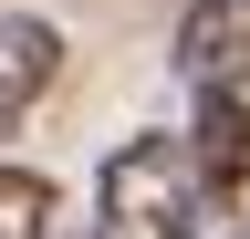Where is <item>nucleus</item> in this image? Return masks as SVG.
Listing matches in <instances>:
<instances>
[{"label": "nucleus", "mask_w": 250, "mask_h": 239, "mask_svg": "<svg viewBox=\"0 0 250 239\" xmlns=\"http://www.w3.org/2000/svg\"><path fill=\"white\" fill-rule=\"evenodd\" d=\"M94 208H104V239H208L219 229L198 166H188V135H125L94 177Z\"/></svg>", "instance_id": "nucleus-1"}, {"label": "nucleus", "mask_w": 250, "mask_h": 239, "mask_svg": "<svg viewBox=\"0 0 250 239\" xmlns=\"http://www.w3.org/2000/svg\"><path fill=\"white\" fill-rule=\"evenodd\" d=\"M177 73L198 94L250 83V0H188L177 11Z\"/></svg>", "instance_id": "nucleus-2"}, {"label": "nucleus", "mask_w": 250, "mask_h": 239, "mask_svg": "<svg viewBox=\"0 0 250 239\" xmlns=\"http://www.w3.org/2000/svg\"><path fill=\"white\" fill-rule=\"evenodd\" d=\"M188 166H198L208 208H229L250 187V83H229V94H198V125H188Z\"/></svg>", "instance_id": "nucleus-3"}, {"label": "nucleus", "mask_w": 250, "mask_h": 239, "mask_svg": "<svg viewBox=\"0 0 250 239\" xmlns=\"http://www.w3.org/2000/svg\"><path fill=\"white\" fill-rule=\"evenodd\" d=\"M52 73H62V32H52L42 11H11V21H0V135L42 104Z\"/></svg>", "instance_id": "nucleus-4"}, {"label": "nucleus", "mask_w": 250, "mask_h": 239, "mask_svg": "<svg viewBox=\"0 0 250 239\" xmlns=\"http://www.w3.org/2000/svg\"><path fill=\"white\" fill-rule=\"evenodd\" d=\"M42 229H52V177L0 166V239H42Z\"/></svg>", "instance_id": "nucleus-5"}]
</instances>
